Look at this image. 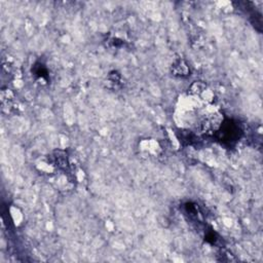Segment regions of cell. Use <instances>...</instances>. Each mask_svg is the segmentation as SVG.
<instances>
[{"label":"cell","instance_id":"4","mask_svg":"<svg viewBox=\"0 0 263 263\" xmlns=\"http://www.w3.org/2000/svg\"><path fill=\"white\" fill-rule=\"evenodd\" d=\"M190 90L195 95H201L202 93H204V90H206V86L201 83V81H195V83L190 87Z\"/></svg>","mask_w":263,"mask_h":263},{"label":"cell","instance_id":"2","mask_svg":"<svg viewBox=\"0 0 263 263\" xmlns=\"http://www.w3.org/2000/svg\"><path fill=\"white\" fill-rule=\"evenodd\" d=\"M223 123V117L219 113H211L205 116L201 123V129L205 133L217 132Z\"/></svg>","mask_w":263,"mask_h":263},{"label":"cell","instance_id":"1","mask_svg":"<svg viewBox=\"0 0 263 263\" xmlns=\"http://www.w3.org/2000/svg\"><path fill=\"white\" fill-rule=\"evenodd\" d=\"M220 134V139L224 142H234L239 140L241 130L239 125L231 122L222 123L220 129L217 131Z\"/></svg>","mask_w":263,"mask_h":263},{"label":"cell","instance_id":"3","mask_svg":"<svg viewBox=\"0 0 263 263\" xmlns=\"http://www.w3.org/2000/svg\"><path fill=\"white\" fill-rule=\"evenodd\" d=\"M172 73H173V75L175 76L185 77L189 75L190 69H189V66L183 60H178L174 63L173 66H172Z\"/></svg>","mask_w":263,"mask_h":263}]
</instances>
